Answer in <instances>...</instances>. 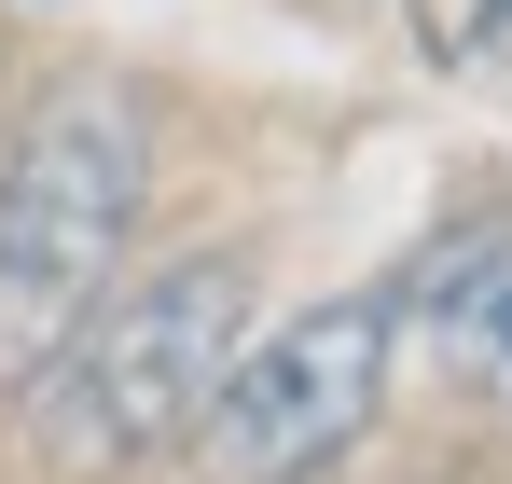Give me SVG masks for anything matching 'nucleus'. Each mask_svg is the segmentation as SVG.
<instances>
[{"label":"nucleus","mask_w":512,"mask_h":484,"mask_svg":"<svg viewBox=\"0 0 512 484\" xmlns=\"http://www.w3.org/2000/svg\"><path fill=\"white\" fill-rule=\"evenodd\" d=\"M139 194H153V125L111 70L42 83L14 153H0V402L84 332V305L125 277L139 236Z\"/></svg>","instance_id":"obj_2"},{"label":"nucleus","mask_w":512,"mask_h":484,"mask_svg":"<svg viewBox=\"0 0 512 484\" xmlns=\"http://www.w3.org/2000/svg\"><path fill=\"white\" fill-rule=\"evenodd\" d=\"M388 346H402V291H346V305H305L291 332H263L222 360V388L194 415L208 471L222 484H305L333 471L346 443L388 402Z\"/></svg>","instance_id":"obj_3"},{"label":"nucleus","mask_w":512,"mask_h":484,"mask_svg":"<svg viewBox=\"0 0 512 484\" xmlns=\"http://www.w3.org/2000/svg\"><path fill=\"white\" fill-rule=\"evenodd\" d=\"M416 42L443 70H512V0H416Z\"/></svg>","instance_id":"obj_4"},{"label":"nucleus","mask_w":512,"mask_h":484,"mask_svg":"<svg viewBox=\"0 0 512 484\" xmlns=\"http://www.w3.org/2000/svg\"><path fill=\"white\" fill-rule=\"evenodd\" d=\"M250 346V249H180L153 277H111L84 332L14 388L28 443L56 484H125L167 443H194V415L222 388V360Z\"/></svg>","instance_id":"obj_1"}]
</instances>
